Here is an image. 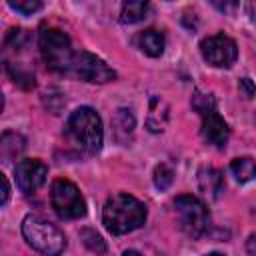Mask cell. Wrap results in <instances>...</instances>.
I'll return each mask as SVG.
<instances>
[{"instance_id":"obj_1","label":"cell","mask_w":256,"mask_h":256,"mask_svg":"<svg viewBox=\"0 0 256 256\" xmlns=\"http://www.w3.org/2000/svg\"><path fill=\"white\" fill-rule=\"evenodd\" d=\"M102 222L106 230L116 236L128 234L146 222V206L130 194H112L104 204Z\"/></svg>"},{"instance_id":"obj_2","label":"cell","mask_w":256,"mask_h":256,"mask_svg":"<svg viewBox=\"0 0 256 256\" xmlns=\"http://www.w3.org/2000/svg\"><path fill=\"white\" fill-rule=\"evenodd\" d=\"M64 132L70 138V142L84 154H96L102 148V140H104L102 120L98 112L90 106H82L74 110L66 122Z\"/></svg>"},{"instance_id":"obj_3","label":"cell","mask_w":256,"mask_h":256,"mask_svg":"<svg viewBox=\"0 0 256 256\" xmlns=\"http://www.w3.org/2000/svg\"><path fill=\"white\" fill-rule=\"evenodd\" d=\"M22 236L36 252L44 256H60L66 248L64 232L38 214H28L22 220Z\"/></svg>"},{"instance_id":"obj_4","label":"cell","mask_w":256,"mask_h":256,"mask_svg":"<svg viewBox=\"0 0 256 256\" xmlns=\"http://www.w3.org/2000/svg\"><path fill=\"white\" fill-rule=\"evenodd\" d=\"M38 44H40V52L48 68L60 74H70V66H72L76 52L72 50V44L66 32L58 28H42Z\"/></svg>"},{"instance_id":"obj_5","label":"cell","mask_w":256,"mask_h":256,"mask_svg":"<svg viewBox=\"0 0 256 256\" xmlns=\"http://www.w3.org/2000/svg\"><path fill=\"white\" fill-rule=\"evenodd\" d=\"M50 202L54 212L64 220H76L86 214V202L76 184L70 180L58 178L50 186Z\"/></svg>"},{"instance_id":"obj_6","label":"cell","mask_w":256,"mask_h":256,"mask_svg":"<svg viewBox=\"0 0 256 256\" xmlns=\"http://www.w3.org/2000/svg\"><path fill=\"white\" fill-rule=\"evenodd\" d=\"M174 208H176L178 224L184 234H188L190 238H200L206 232L208 212H206V206L196 196H190V194L178 196L174 200Z\"/></svg>"},{"instance_id":"obj_7","label":"cell","mask_w":256,"mask_h":256,"mask_svg":"<svg viewBox=\"0 0 256 256\" xmlns=\"http://www.w3.org/2000/svg\"><path fill=\"white\" fill-rule=\"evenodd\" d=\"M70 74L84 80V82H94V84H104L116 78V72L98 56L80 50L74 54L72 66H70Z\"/></svg>"},{"instance_id":"obj_8","label":"cell","mask_w":256,"mask_h":256,"mask_svg":"<svg viewBox=\"0 0 256 256\" xmlns=\"http://www.w3.org/2000/svg\"><path fill=\"white\" fill-rule=\"evenodd\" d=\"M202 58L214 68H230L238 58L236 42L226 34H214L200 42Z\"/></svg>"},{"instance_id":"obj_9","label":"cell","mask_w":256,"mask_h":256,"mask_svg":"<svg viewBox=\"0 0 256 256\" xmlns=\"http://www.w3.org/2000/svg\"><path fill=\"white\" fill-rule=\"evenodd\" d=\"M14 174H16L18 188L24 194H32L46 182L48 168L44 162H40L36 158H24L14 166Z\"/></svg>"},{"instance_id":"obj_10","label":"cell","mask_w":256,"mask_h":256,"mask_svg":"<svg viewBox=\"0 0 256 256\" xmlns=\"http://www.w3.org/2000/svg\"><path fill=\"white\" fill-rule=\"evenodd\" d=\"M202 136L208 144L216 146V148H224L230 136V128L224 122V118L214 110L202 116Z\"/></svg>"},{"instance_id":"obj_11","label":"cell","mask_w":256,"mask_h":256,"mask_svg":"<svg viewBox=\"0 0 256 256\" xmlns=\"http://www.w3.org/2000/svg\"><path fill=\"white\" fill-rule=\"evenodd\" d=\"M198 186L208 198L216 200L224 192V176L220 170L212 166H202L198 170Z\"/></svg>"},{"instance_id":"obj_12","label":"cell","mask_w":256,"mask_h":256,"mask_svg":"<svg viewBox=\"0 0 256 256\" xmlns=\"http://www.w3.org/2000/svg\"><path fill=\"white\" fill-rule=\"evenodd\" d=\"M134 126H136V122H134V114L130 110H126V108L116 110V114L112 118V128H114V136L118 142H122V144L128 142L134 132Z\"/></svg>"},{"instance_id":"obj_13","label":"cell","mask_w":256,"mask_h":256,"mask_svg":"<svg viewBox=\"0 0 256 256\" xmlns=\"http://www.w3.org/2000/svg\"><path fill=\"white\" fill-rule=\"evenodd\" d=\"M24 150V138L16 132H4L0 138V158L4 164L16 160Z\"/></svg>"},{"instance_id":"obj_14","label":"cell","mask_w":256,"mask_h":256,"mask_svg":"<svg viewBox=\"0 0 256 256\" xmlns=\"http://www.w3.org/2000/svg\"><path fill=\"white\" fill-rule=\"evenodd\" d=\"M138 46L144 54L156 58L164 52V46H166V40H164V34L158 32V30H144L140 36H138Z\"/></svg>"},{"instance_id":"obj_15","label":"cell","mask_w":256,"mask_h":256,"mask_svg":"<svg viewBox=\"0 0 256 256\" xmlns=\"http://www.w3.org/2000/svg\"><path fill=\"white\" fill-rule=\"evenodd\" d=\"M230 172H232V176L236 178V182L246 184V182H250V180L256 178V160H252V158H248V156L236 158V160H232V164H230Z\"/></svg>"},{"instance_id":"obj_16","label":"cell","mask_w":256,"mask_h":256,"mask_svg":"<svg viewBox=\"0 0 256 256\" xmlns=\"http://www.w3.org/2000/svg\"><path fill=\"white\" fill-rule=\"evenodd\" d=\"M148 12H150V4L148 2H140V0L124 2L122 10H120V20L124 24H136V22L144 20Z\"/></svg>"},{"instance_id":"obj_17","label":"cell","mask_w":256,"mask_h":256,"mask_svg":"<svg viewBox=\"0 0 256 256\" xmlns=\"http://www.w3.org/2000/svg\"><path fill=\"white\" fill-rule=\"evenodd\" d=\"M80 238H82V242H84V246H86L88 250H92V252H96V254H104V252H106V244H104L102 236L96 234L94 230L84 228V230L80 232Z\"/></svg>"},{"instance_id":"obj_18","label":"cell","mask_w":256,"mask_h":256,"mask_svg":"<svg viewBox=\"0 0 256 256\" xmlns=\"http://www.w3.org/2000/svg\"><path fill=\"white\" fill-rule=\"evenodd\" d=\"M172 180H174V172H172V168H170L168 164H160V166H156V170H154V184H156L158 190H166V188H170Z\"/></svg>"},{"instance_id":"obj_19","label":"cell","mask_w":256,"mask_h":256,"mask_svg":"<svg viewBox=\"0 0 256 256\" xmlns=\"http://www.w3.org/2000/svg\"><path fill=\"white\" fill-rule=\"evenodd\" d=\"M214 106H216V102H214V98L210 96V94H202V92H196L194 96H192V108L198 112V114H208V112H214Z\"/></svg>"},{"instance_id":"obj_20","label":"cell","mask_w":256,"mask_h":256,"mask_svg":"<svg viewBox=\"0 0 256 256\" xmlns=\"http://www.w3.org/2000/svg\"><path fill=\"white\" fill-rule=\"evenodd\" d=\"M8 6H10L12 10H16V12L28 16V14L38 12V10L42 8V2H40V0H16V2H8Z\"/></svg>"},{"instance_id":"obj_21","label":"cell","mask_w":256,"mask_h":256,"mask_svg":"<svg viewBox=\"0 0 256 256\" xmlns=\"http://www.w3.org/2000/svg\"><path fill=\"white\" fill-rule=\"evenodd\" d=\"M238 90H240L242 96H246V98H252V96L256 94V86H254V82H252L250 78H240Z\"/></svg>"},{"instance_id":"obj_22","label":"cell","mask_w":256,"mask_h":256,"mask_svg":"<svg viewBox=\"0 0 256 256\" xmlns=\"http://www.w3.org/2000/svg\"><path fill=\"white\" fill-rule=\"evenodd\" d=\"M2 178V200H0V204L2 206H6V202H8V198H10V186H8V180H6V176L4 174H0Z\"/></svg>"},{"instance_id":"obj_23","label":"cell","mask_w":256,"mask_h":256,"mask_svg":"<svg viewBox=\"0 0 256 256\" xmlns=\"http://www.w3.org/2000/svg\"><path fill=\"white\" fill-rule=\"evenodd\" d=\"M246 10H248V14H250V20L256 24V2H250V4L246 6Z\"/></svg>"},{"instance_id":"obj_24","label":"cell","mask_w":256,"mask_h":256,"mask_svg":"<svg viewBox=\"0 0 256 256\" xmlns=\"http://www.w3.org/2000/svg\"><path fill=\"white\" fill-rule=\"evenodd\" d=\"M248 250H250V254H256V236H252L248 240Z\"/></svg>"},{"instance_id":"obj_25","label":"cell","mask_w":256,"mask_h":256,"mask_svg":"<svg viewBox=\"0 0 256 256\" xmlns=\"http://www.w3.org/2000/svg\"><path fill=\"white\" fill-rule=\"evenodd\" d=\"M122 256H142V254H140V252H136V250H126Z\"/></svg>"},{"instance_id":"obj_26","label":"cell","mask_w":256,"mask_h":256,"mask_svg":"<svg viewBox=\"0 0 256 256\" xmlns=\"http://www.w3.org/2000/svg\"><path fill=\"white\" fill-rule=\"evenodd\" d=\"M204 256H224V254H220V252H210V254H204Z\"/></svg>"}]
</instances>
